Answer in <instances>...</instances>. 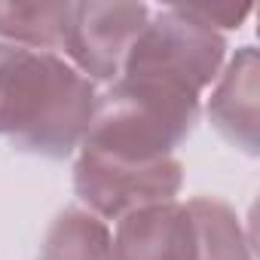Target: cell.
Segmentation results:
<instances>
[{"label":"cell","mask_w":260,"mask_h":260,"mask_svg":"<svg viewBox=\"0 0 260 260\" xmlns=\"http://www.w3.org/2000/svg\"><path fill=\"white\" fill-rule=\"evenodd\" d=\"M95 101V83L58 52L0 40V138L16 150L46 159L77 153Z\"/></svg>","instance_id":"cell-1"},{"label":"cell","mask_w":260,"mask_h":260,"mask_svg":"<svg viewBox=\"0 0 260 260\" xmlns=\"http://www.w3.org/2000/svg\"><path fill=\"white\" fill-rule=\"evenodd\" d=\"M199 110L196 95L116 77L110 89L98 95L80 147L128 162L169 159L193 135Z\"/></svg>","instance_id":"cell-2"},{"label":"cell","mask_w":260,"mask_h":260,"mask_svg":"<svg viewBox=\"0 0 260 260\" xmlns=\"http://www.w3.org/2000/svg\"><path fill=\"white\" fill-rule=\"evenodd\" d=\"M226 61L223 34L199 25L181 7L150 13L147 25L128 49L119 77L156 83L202 98Z\"/></svg>","instance_id":"cell-3"},{"label":"cell","mask_w":260,"mask_h":260,"mask_svg":"<svg viewBox=\"0 0 260 260\" xmlns=\"http://www.w3.org/2000/svg\"><path fill=\"white\" fill-rule=\"evenodd\" d=\"M181 184L184 166L175 156L156 162H128L83 147L77 150L74 190L83 208L101 220H119L138 208L172 202Z\"/></svg>","instance_id":"cell-4"},{"label":"cell","mask_w":260,"mask_h":260,"mask_svg":"<svg viewBox=\"0 0 260 260\" xmlns=\"http://www.w3.org/2000/svg\"><path fill=\"white\" fill-rule=\"evenodd\" d=\"M147 19L144 4H74L61 52L86 80L113 83Z\"/></svg>","instance_id":"cell-5"},{"label":"cell","mask_w":260,"mask_h":260,"mask_svg":"<svg viewBox=\"0 0 260 260\" xmlns=\"http://www.w3.org/2000/svg\"><path fill=\"white\" fill-rule=\"evenodd\" d=\"M257 95H260V58L254 46H242L236 49L233 58L223 61L217 80L211 83L205 113L214 125V132L230 147L248 156H257V147H260Z\"/></svg>","instance_id":"cell-6"},{"label":"cell","mask_w":260,"mask_h":260,"mask_svg":"<svg viewBox=\"0 0 260 260\" xmlns=\"http://www.w3.org/2000/svg\"><path fill=\"white\" fill-rule=\"evenodd\" d=\"M116 260H196V223L187 202H159L116 220Z\"/></svg>","instance_id":"cell-7"},{"label":"cell","mask_w":260,"mask_h":260,"mask_svg":"<svg viewBox=\"0 0 260 260\" xmlns=\"http://www.w3.org/2000/svg\"><path fill=\"white\" fill-rule=\"evenodd\" d=\"M40 260H116L113 233L98 214L86 211L83 205H71L46 226Z\"/></svg>","instance_id":"cell-8"},{"label":"cell","mask_w":260,"mask_h":260,"mask_svg":"<svg viewBox=\"0 0 260 260\" xmlns=\"http://www.w3.org/2000/svg\"><path fill=\"white\" fill-rule=\"evenodd\" d=\"M187 208L196 223V260H254L251 239L233 205L214 196H193Z\"/></svg>","instance_id":"cell-9"},{"label":"cell","mask_w":260,"mask_h":260,"mask_svg":"<svg viewBox=\"0 0 260 260\" xmlns=\"http://www.w3.org/2000/svg\"><path fill=\"white\" fill-rule=\"evenodd\" d=\"M74 4H0V40L58 52Z\"/></svg>","instance_id":"cell-10"},{"label":"cell","mask_w":260,"mask_h":260,"mask_svg":"<svg viewBox=\"0 0 260 260\" xmlns=\"http://www.w3.org/2000/svg\"><path fill=\"white\" fill-rule=\"evenodd\" d=\"M190 19H196L199 25H205V28H211V31H230V28H239L248 16H251V10L254 7H248V4H190V7H181Z\"/></svg>","instance_id":"cell-11"}]
</instances>
